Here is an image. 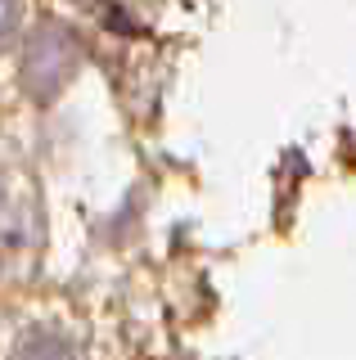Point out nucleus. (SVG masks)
I'll use <instances>...</instances> for the list:
<instances>
[{"label": "nucleus", "instance_id": "1", "mask_svg": "<svg viewBox=\"0 0 356 360\" xmlns=\"http://www.w3.org/2000/svg\"><path fill=\"white\" fill-rule=\"evenodd\" d=\"M9 22H14V0H0V37H5Z\"/></svg>", "mask_w": 356, "mask_h": 360}]
</instances>
